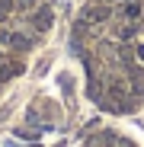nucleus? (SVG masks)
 Masks as SVG:
<instances>
[{
    "label": "nucleus",
    "instance_id": "nucleus-1",
    "mask_svg": "<svg viewBox=\"0 0 144 147\" xmlns=\"http://www.w3.org/2000/svg\"><path fill=\"white\" fill-rule=\"evenodd\" d=\"M51 19H55L51 10H48V7H39V13H35V10L29 13V26L39 29V32H48V29H51Z\"/></svg>",
    "mask_w": 144,
    "mask_h": 147
},
{
    "label": "nucleus",
    "instance_id": "nucleus-7",
    "mask_svg": "<svg viewBox=\"0 0 144 147\" xmlns=\"http://www.w3.org/2000/svg\"><path fill=\"white\" fill-rule=\"evenodd\" d=\"M0 38H3V35H0Z\"/></svg>",
    "mask_w": 144,
    "mask_h": 147
},
{
    "label": "nucleus",
    "instance_id": "nucleus-5",
    "mask_svg": "<svg viewBox=\"0 0 144 147\" xmlns=\"http://www.w3.org/2000/svg\"><path fill=\"white\" fill-rule=\"evenodd\" d=\"M7 61H10V58H3V55H0V67H3V64H7Z\"/></svg>",
    "mask_w": 144,
    "mask_h": 147
},
{
    "label": "nucleus",
    "instance_id": "nucleus-3",
    "mask_svg": "<svg viewBox=\"0 0 144 147\" xmlns=\"http://www.w3.org/2000/svg\"><path fill=\"white\" fill-rule=\"evenodd\" d=\"M122 13H125V19L138 22V19H141V3H135V0H128V3L122 7Z\"/></svg>",
    "mask_w": 144,
    "mask_h": 147
},
{
    "label": "nucleus",
    "instance_id": "nucleus-2",
    "mask_svg": "<svg viewBox=\"0 0 144 147\" xmlns=\"http://www.w3.org/2000/svg\"><path fill=\"white\" fill-rule=\"evenodd\" d=\"M3 42H7V45H13L16 51H26V48H32V45H35V38H32V35H22V32H3Z\"/></svg>",
    "mask_w": 144,
    "mask_h": 147
},
{
    "label": "nucleus",
    "instance_id": "nucleus-4",
    "mask_svg": "<svg viewBox=\"0 0 144 147\" xmlns=\"http://www.w3.org/2000/svg\"><path fill=\"white\" fill-rule=\"evenodd\" d=\"M135 32H138V22H128V26H118V29H115L118 38H131Z\"/></svg>",
    "mask_w": 144,
    "mask_h": 147
},
{
    "label": "nucleus",
    "instance_id": "nucleus-6",
    "mask_svg": "<svg viewBox=\"0 0 144 147\" xmlns=\"http://www.w3.org/2000/svg\"><path fill=\"white\" fill-rule=\"evenodd\" d=\"M99 3H109V0H99ZM115 3H118V0H115Z\"/></svg>",
    "mask_w": 144,
    "mask_h": 147
}]
</instances>
